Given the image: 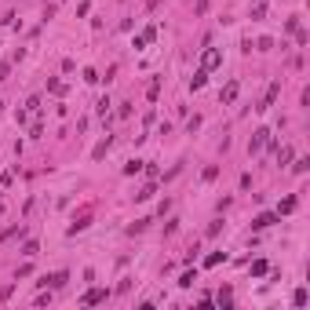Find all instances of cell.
Wrapping results in <instances>:
<instances>
[{
  "label": "cell",
  "instance_id": "15",
  "mask_svg": "<svg viewBox=\"0 0 310 310\" xmlns=\"http://www.w3.org/2000/svg\"><path fill=\"white\" fill-rule=\"evenodd\" d=\"M223 259H227V252H212V256L208 259H204V267H219V263Z\"/></svg>",
  "mask_w": 310,
  "mask_h": 310
},
{
  "label": "cell",
  "instance_id": "14",
  "mask_svg": "<svg viewBox=\"0 0 310 310\" xmlns=\"http://www.w3.org/2000/svg\"><path fill=\"white\" fill-rule=\"evenodd\" d=\"M157 95H161V80H150V88H146V99L154 102Z\"/></svg>",
  "mask_w": 310,
  "mask_h": 310
},
{
  "label": "cell",
  "instance_id": "26",
  "mask_svg": "<svg viewBox=\"0 0 310 310\" xmlns=\"http://www.w3.org/2000/svg\"><path fill=\"white\" fill-rule=\"evenodd\" d=\"M146 223H150V219H139V223H131L128 230H131V233H143V230H146Z\"/></svg>",
  "mask_w": 310,
  "mask_h": 310
},
{
  "label": "cell",
  "instance_id": "18",
  "mask_svg": "<svg viewBox=\"0 0 310 310\" xmlns=\"http://www.w3.org/2000/svg\"><path fill=\"white\" fill-rule=\"evenodd\" d=\"M150 197H154V183H150V186H143V190L135 194V201H150Z\"/></svg>",
  "mask_w": 310,
  "mask_h": 310
},
{
  "label": "cell",
  "instance_id": "4",
  "mask_svg": "<svg viewBox=\"0 0 310 310\" xmlns=\"http://www.w3.org/2000/svg\"><path fill=\"white\" fill-rule=\"evenodd\" d=\"M267 143H270V131H267V128H259L256 135L248 139V154H259V150L267 146Z\"/></svg>",
  "mask_w": 310,
  "mask_h": 310
},
{
  "label": "cell",
  "instance_id": "20",
  "mask_svg": "<svg viewBox=\"0 0 310 310\" xmlns=\"http://www.w3.org/2000/svg\"><path fill=\"white\" fill-rule=\"evenodd\" d=\"M135 172H143V161H128L124 164V175H135Z\"/></svg>",
  "mask_w": 310,
  "mask_h": 310
},
{
  "label": "cell",
  "instance_id": "6",
  "mask_svg": "<svg viewBox=\"0 0 310 310\" xmlns=\"http://www.w3.org/2000/svg\"><path fill=\"white\" fill-rule=\"evenodd\" d=\"M106 296H110L106 288H91V292H84L80 303H84V307H95V303H106Z\"/></svg>",
  "mask_w": 310,
  "mask_h": 310
},
{
  "label": "cell",
  "instance_id": "21",
  "mask_svg": "<svg viewBox=\"0 0 310 310\" xmlns=\"http://www.w3.org/2000/svg\"><path fill=\"white\" fill-rule=\"evenodd\" d=\"M292 303H296V307H307V288H296V296H292Z\"/></svg>",
  "mask_w": 310,
  "mask_h": 310
},
{
  "label": "cell",
  "instance_id": "10",
  "mask_svg": "<svg viewBox=\"0 0 310 310\" xmlns=\"http://www.w3.org/2000/svg\"><path fill=\"white\" fill-rule=\"evenodd\" d=\"M215 303H219L223 310H227V307L233 303V292H230V288H219V296H215Z\"/></svg>",
  "mask_w": 310,
  "mask_h": 310
},
{
  "label": "cell",
  "instance_id": "7",
  "mask_svg": "<svg viewBox=\"0 0 310 310\" xmlns=\"http://www.w3.org/2000/svg\"><path fill=\"white\" fill-rule=\"evenodd\" d=\"M277 91H281V84L274 80V84L267 88V95H263V106H256V110H270V106H274V99H277Z\"/></svg>",
  "mask_w": 310,
  "mask_h": 310
},
{
  "label": "cell",
  "instance_id": "5",
  "mask_svg": "<svg viewBox=\"0 0 310 310\" xmlns=\"http://www.w3.org/2000/svg\"><path fill=\"white\" fill-rule=\"evenodd\" d=\"M274 223H281L277 212H263V215H256V219H252V227H256V230H267V227H274Z\"/></svg>",
  "mask_w": 310,
  "mask_h": 310
},
{
  "label": "cell",
  "instance_id": "16",
  "mask_svg": "<svg viewBox=\"0 0 310 310\" xmlns=\"http://www.w3.org/2000/svg\"><path fill=\"white\" fill-rule=\"evenodd\" d=\"M37 252H40V248H37V241H26V245H22V256H26V259H33Z\"/></svg>",
  "mask_w": 310,
  "mask_h": 310
},
{
  "label": "cell",
  "instance_id": "19",
  "mask_svg": "<svg viewBox=\"0 0 310 310\" xmlns=\"http://www.w3.org/2000/svg\"><path fill=\"white\" fill-rule=\"evenodd\" d=\"M154 37H157V26H146V30H143V37H139V40H143V44H150V40H154Z\"/></svg>",
  "mask_w": 310,
  "mask_h": 310
},
{
  "label": "cell",
  "instance_id": "13",
  "mask_svg": "<svg viewBox=\"0 0 310 310\" xmlns=\"http://www.w3.org/2000/svg\"><path fill=\"white\" fill-rule=\"evenodd\" d=\"M22 233H26V227H11V230H4V233H0V241H11V237H22Z\"/></svg>",
  "mask_w": 310,
  "mask_h": 310
},
{
  "label": "cell",
  "instance_id": "12",
  "mask_svg": "<svg viewBox=\"0 0 310 310\" xmlns=\"http://www.w3.org/2000/svg\"><path fill=\"white\" fill-rule=\"evenodd\" d=\"M106 150H110V135L102 139V143H99L95 150H91V157H95V161H99V157H106Z\"/></svg>",
  "mask_w": 310,
  "mask_h": 310
},
{
  "label": "cell",
  "instance_id": "25",
  "mask_svg": "<svg viewBox=\"0 0 310 310\" xmlns=\"http://www.w3.org/2000/svg\"><path fill=\"white\" fill-rule=\"evenodd\" d=\"M95 110H99V114H102V117H106V114H110V99H106V95H102V99L95 102Z\"/></svg>",
  "mask_w": 310,
  "mask_h": 310
},
{
  "label": "cell",
  "instance_id": "23",
  "mask_svg": "<svg viewBox=\"0 0 310 310\" xmlns=\"http://www.w3.org/2000/svg\"><path fill=\"white\" fill-rule=\"evenodd\" d=\"M252 274H256V277H263V274H267V263H263V259H256V263H252Z\"/></svg>",
  "mask_w": 310,
  "mask_h": 310
},
{
  "label": "cell",
  "instance_id": "24",
  "mask_svg": "<svg viewBox=\"0 0 310 310\" xmlns=\"http://www.w3.org/2000/svg\"><path fill=\"white\" fill-rule=\"evenodd\" d=\"M201 175H204V183H212V179H215V175H219V168H215V164H208V168H204V172H201Z\"/></svg>",
  "mask_w": 310,
  "mask_h": 310
},
{
  "label": "cell",
  "instance_id": "22",
  "mask_svg": "<svg viewBox=\"0 0 310 310\" xmlns=\"http://www.w3.org/2000/svg\"><path fill=\"white\" fill-rule=\"evenodd\" d=\"M307 168H310V161H307V157H299V161H296V168H292V172H296V175H307Z\"/></svg>",
  "mask_w": 310,
  "mask_h": 310
},
{
  "label": "cell",
  "instance_id": "8",
  "mask_svg": "<svg viewBox=\"0 0 310 310\" xmlns=\"http://www.w3.org/2000/svg\"><path fill=\"white\" fill-rule=\"evenodd\" d=\"M237 91H241V84H237V80H230L227 88H223V106H230V102L237 99Z\"/></svg>",
  "mask_w": 310,
  "mask_h": 310
},
{
  "label": "cell",
  "instance_id": "1",
  "mask_svg": "<svg viewBox=\"0 0 310 310\" xmlns=\"http://www.w3.org/2000/svg\"><path fill=\"white\" fill-rule=\"evenodd\" d=\"M88 227H91V208H80V215L70 223V230H66V233H70V237H77V233L88 230Z\"/></svg>",
  "mask_w": 310,
  "mask_h": 310
},
{
  "label": "cell",
  "instance_id": "11",
  "mask_svg": "<svg viewBox=\"0 0 310 310\" xmlns=\"http://www.w3.org/2000/svg\"><path fill=\"white\" fill-rule=\"evenodd\" d=\"M288 212H296V197H285V201L277 204V215H288Z\"/></svg>",
  "mask_w": 310,
  "mask_h": 310
},
{
  "label": "cell",
  "instance_id": "3",
  "mask_svg": "<svg viewBox=\"0 0 310 310\" xmlns=\"http://www.w3.org/2000/svg\"><path fill=\"white\" fill-rule=\"evenodd\" d=\"M66 281H70V274H66V270H55V274H44L37 285H44V288H62Z\"/></svg>",
  "mask_w": 310,
  "mask_h": 310
},
{
  "label": "cell",
  "instance_id": "2",
  "mask_svg": "<svg viewBox=\"0 0 310 310\" xmlns=\"http://www.w3.org/2000/svg\"><path fill=\"white\" fill-rule=\"evenodd\" d=\"M219 66H223V51H219V48H208V51L201 55V70L212 73V70H219Z\"/></svg>",
  "mask_w": 310,
  "mask_h": 310
},
{
  "label": "cell",
  "instance_id": "17",
  "mask_svg": "<svg viewBox=\"0 0 310 310\" xmlns=\"http://www.w3.org/2000/svg\"><path fill=\"white\" fill-rule=\"evenodd\" d=\"M194 281H197V270H186V274L179 277V285H183V288H190V285H194Z\"/></svg>",
  "mask_w": 310,
  "mask_h": 310
},
{
  "label": "cell",
  "instance_id": "9",
  "mask_svg": "<svg viewBox=\"0 0 310 310\" xmlns=\"http://www.w3.org/2000/svg\"><path fill=\"white\" fill-rule=\"evenodd\" d=\"M204 80H208V70H197L194 77H190V88H194V91H201V88H204Z\"/></svg>",
  "mask_w": 310,
  "mask_h": 310
}]
</instances>
